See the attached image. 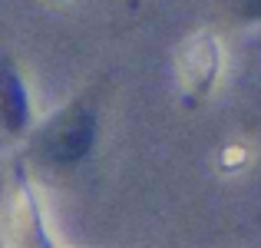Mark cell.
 Returning a JSON list of instances; mask_svg holds the SVG:
<instances>
[{
	"instance_id": "cell-1",
	"label": "cell",
	"mask_w": 261,
	"mask_h": 248,
	"mask_svg": "<svg viewBox=\"0 0 261 248\" xmlns=\"http://www.w3.org/2000/svg\"><path fill=\"white\" fill-rule=\"evenodd\" d=\"M93 142V116L86 109H73L63 116L57 129H53V159L57 162H76Z\"/></svg>"
},
{
	"instance_id": "cell-2",
	"label": "cell",
	"mask_w": 261,
	"mask_h": 248,
	"mask_svg": "<svg viewBox=\"0 0 261 248\" xmlns=\"http://www.w3.org/2000/svg\"><path fill=\"white\" fill-rule=\"evenodd\" d=\"M23 116H27L23 89H20V83L10 70H0V122L17 133L23 126Z\"/></svg>"
},
{
	"instance_id": "cell-3",
	"label": "cell",
	"mask_w": 261,
	"mask_h": 248,
	"mask_svg": "<svg viewBox=\"0 0 261 248\" xmlns=\"http://www.w3.org/2000/svg\"><path fill=\"white\" fill-rule=\"evenodd\" d=\"M242 13L245 17H261V0H242Z\"/></svg>"
}]
</instances>
